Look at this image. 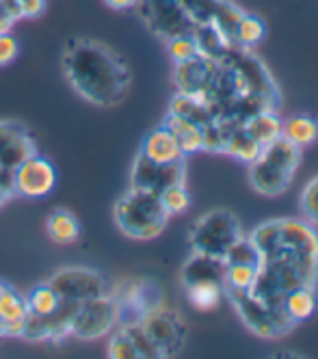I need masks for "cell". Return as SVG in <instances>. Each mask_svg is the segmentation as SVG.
<instances>
[{"label":"cell","mask_w":318,"mask_h":359,"mask_svg":"<svg viewBox=\"0 0 318 359\" xmlns=\"http://www.w3.org/2000/svg\"><path fill=\"white\" fill-rule=\"evenodd\" d=\"M249 238L260 251L256 281L247 292L275 316L297 327L284 312V299L295 288L318 290V232L307 221L273 219L258 225Z\"/></svg>","instance_id":"1"},{"label":"cell","mask_w":318,"mask_h":359,"mask_svg":"<svg viewBox=\"0 0 318 359\" xmlns=\"http://www.w3.org/2000/svg\"><path fill=\"white\" fill-rule=\"evenodd\" d=\"M61 67L67 85L85 102L100 109L121 104L132 85L126 61L115 50L93 39L69 41Z\"/></svg>","instance_id":"2"},{"label":"cell","mask_w":318,"mask_h":359,"mask_svg":"<svg viewBox=\"0 0 318 359\" xmlns=\"http://www.w3.org/2000/svg\"><path fill=\"white\" fill-rule=\"evenodd\" d=\"M113 219L126 238L147 243L158 238L167 229L169 212L163 206L161 195L130 187L115 201Z\"/></svg>","instance_id":"3"},{"label":"cell","mask_w":318,"mask_h":359,"mask_svg":"<svg viewBox=\"0 0 318 359\" xmlns=\"http://www.w3.org/2000/svg\"><path fill=\"white\" fill-rule=\"evenodd\" d=\"M301 165V147L284 137L267 143L249 163V182L264 197H279L293 184Z\"/></svg>","instance_id":"4"},{"label":"cell","mask_w":318,"mask_h":359,"mask_svg":"<svg viewBox=\"0 0 318 359\" xmlns=\"http://www.w3.org/2000/svg\"><path fill=\"white\" fill-rule=\"evenodd\" d=\"M243 227L230 210H210L195 221L189 232V245L195 253L210 255V258L223 260L227 249L241 238Z\"/></svg>","instance_id":"5"},{"label":"cell","mask_w":318,"mask_h":359,"mask_svg":"<svg viewBox=\"0 0 318 359\" xmlns=\"http://www.w3.org/2000/svg\"><path fill=\"white\" fill-rule=\"evenodd\" d=\"M119 325V305L115 294L104 292L100 297H93L89 301L78 303L76 314L72 320L69 338L91 342L100 340Z\"/></svg>","instance_id":"6"},{"label":"cell","mask_w":318,"mask_h":359,"mask_svg":"<svg viewBox=\"0 0 318 359\" xmlns=\"http://www.w3.org/2000/svg\"><path fill=\"white\" fill-rule=\"evenodd\" d=\"M139 325L143 327L147 338L158 348L163 359L173 357L184 348V342H187V325L180 320L175 312L167 310L165 305L143 314Z\"/></svg>","instance_id":"7"},{"label":"cell","mask_w":318,"mask_h":359,"mask_svg":"<svg viewBox=\"0 0 318 359\" xmlns=\"http://www.w3.org/2000/svg\"><path fill=\"white\" fill-rule=\"evenodd\" d=\"M48 284L57 290L61 301L67 303H83L109 292L106 279L89 266H63L48 279Z\"/></svg>","instance_id":"8"},{"label":"cell","mask_w":318,"mask_h":359,"mask_svg":"<svg viewBox=\"0 0 318 359\" xmlns=\"http://www.w3.org/2000/svg\"><path fill=\"white\" fill-rule=\"evenodd\" d=\"M180 7L193 24V29L199 24H215L236 46V29L245 13L241 7H236L230 0H180Z\"/></svg>","instance_id":"9"},{"label":"cell","mask_w":318,"mask_h":359,"mask_svg":"<svg viewBox=\"0 0 318 359\" xmlns=\"http://www.w3.org/2000/svg\"><path fill=\"white\" fill-rule=\"evenodd\" d=\"M137 9L145 27L165 41L175 35L193 33V24L184 15L180 0H139Z\"/></svg>","instance_id":"10"},{"label":"cell","mask_w":318,"mask_h":359,"mask_svg":"<svg viewBox=\"0 0 318 359\" xmlns=\"http://www.w3.org/2000/svg\"><path fill=\"white\" fill-rule=\"evenodd\" d=\"M35 151H39L37 141L20 121H0V180L13 182L15 169Z\"/></svg>","instance_id":"11"},{"label":"cell","mask_w":318,"mask_h":359,"mask_svg":"<svg viewBox=\"0 0 318 359\" xmlns=\"http://www.w3.org/2000/svg\"><path fill=\"white\" fill-rule=\"evenodd\" d=\"M184 182H187V161L161 165L145 158L143 154H137V158L130 169V187L152 191L156 195H161L165 189L173 184H184Z\"/></svg>","instance_id":"12"},{"label":"cell","mask_w":318,"mask_h":359,"mask_svg":"<svg viewBox=\"0 0 318 359\" xmlns=\"http://www.w3.org/2000/svg\"><path fill=\"white\" fill-rule=\"evenodd\" d=\"M55 184H57V169L39 151L31 154L13 173L15 197L20 195L26 199H39L55 191Z\"/></svg>","instance_id":"13"},{"label":"cell","mask_w":318,"mask_h":359,"mask_svg":"<svg viewBox=\"0 0 318 359\" xmlns=\"http://www.w3.org/2000/svg\"><path fill=\"white\" fill-rule=\"evenodd\" d=\"M78 303H67L61 301V305L55 312L48 316H37L29 314L26 316L24 333L22 338L29 342H50V344H59L61 340L69 338L72 331V320L76 314Z\"/></svg>","instance_id":"14"},{"label":"cell","mask_w":318,"mask_h":359,"mask_svg":"<svg viewBox=\"0 0 318 359\" xmlns=\"http://www.w3.org/2000/svg\"><path fill=\"white\" fill-rule=\"evenodd\" d=\"M219 61L217 59H208V57H193L189 61L175 63L173 69V83L178 93H187V95H195V97H204L212 76L217 72Z\"/></svg>","instance_id":"15"},{"label":"cell","mask_w":318,"mask_h":359,"mask_svg":"<svg viewBox=\"0 0 318 359\" xmlns=\"http://www.w3.org/2000/svg\"><path fill=\"white\" fill-rule=\"evenodd\" d=\"M219 126H221V135H223L221 154L232 156L236 161H243V163H251V161L258 158L262 145L245 130L243 123L219 119Z\"/></svg>","instance_id":"16"},{"label":"cell","mask_w":318,"mask_h":359,"mask_svg":"<svg viewBox=\"0 0 318 359\" xmlns=\"http://www.w3.org/2000/svg\"><path fill=\"white\" fill-rule=\"evenodd\" d=\"M139 154H143L145 158H150L154 163H161V165L187 161V156H184V151L180 149L175 137L167 130L163 123L145 135Z\"/></svg>","instance_id":"17"},{"label":"cell","mask_w":318,"mask_h":359,"mask_svg":"<svg viewBox=\"0 0 318 359\" xmlns=\"http://www.w3.org/2000/svg\"><path fill=\"white\" fill-rule=\"evenodd\" d=\"M167 113H173L178 117H184V119L197 123L201 130H206V128L215 126L219 121L217 113L212 111L208 102H204L201 97H195V95H187V93H175L169 102Z\"/></svg>","instance_id":"18"},{"label":"cell","mask_w":318,"mask_h":359,"mask_svg":"<svg viewBox=\"0 0 318 359\" xmlns=\"http://www.w3.org/2000/svg\"><path fill=\"white\" fill-rule=\"evenodd\" d=\"M223 273H225L223 260L193 251V255L182 269V284L191 286V284H201V281H217V284L223 286Z\"/></svg>","instance_id":"19"},{"label":"cell","mask_w":318,"mask_h":359,"mask_svg":"<svg viewBox=\"0 0 318 359\" xmlns=\"http://www.w3.org/2000/svg\"><path fill=\"white\" fill-rule=\"evenodd\" d=\"M46 232H48V238L52 243L65 247V245H74L78 238H81L83 227L72 210L57 208V210H52L46 219Z\"/></svg>","instance_id":"20"},{"label":"cell","mask_w":318,"mask_h":359,"mask_svg":"<svg viewBox=\"0 0 318 359\" xmlns=\"http://www.w3.org/2000/svg\"><path fill=\"white\" fill-rule=\"evenodd\" d=\"M163 126L175 137L180 149L184 151V156H191V154H197L204 149V130L197 123L184 117H178L173 113H167L163 119Z\"/></svg>","instance_id":"21"},{"label":"cell","mask_w":318,"mask_h":359,"mask_svg":"<svg viewBox=\"0 0 318 359\" xmlns=\"http://www.w3.org/2000/svg\"><path fill=\"white\" fill-rule=\"evenodd\" d=\"M284 312L295 325L310 320L318 312V290L310 286L295 288L284 299Z\"/></svg>","instance_id":"22"},{"label":"cell","mask_w":318,"mask_h":359,"mask_svg":"<svg viewBox=\"0 0 318 359\" xmlns=\"http://www.w3.org/2000/svg\"><path fill=\"white\" fill-rule=\"evenodd\" d=\"M281 137L299 145L301 149L314 145L318 141V119L307 113L288 117L286 121H281Z\"/></svg>","instance_id":"23"},{"label":"cell","mask_w":318,"mask_h":359,"mask_svg":"<svg viewBox=\"0 0 318 359\" xmlns=\"http://www.w3.org/2000/svg\"><path fill=\"white\" fill-rule=\"evenodd\" d=\"M193 39L197 43V50L201 57H208V59H221L227 50L234 46L219 27L215 24H199V27L193 29Z\"/></svg>","instance_id":"24"},{"label":"cell","mask_w":318,"mask_h":359,"mask_svg":"<svg viewBox=\"0 0 318 359\" xmlns=\"http://www.w3.org/2000/svg\"><path fill=\"white\" fill-rule=\"evenodd\" d=\"M243 128L262 147L275 141L277 137H281V119L273 111H260L251 115L249 119L243 121Z\"/></svg>","instance_id":"25"},{"label":"cell","mask_w":318,"mask_h":359,"mask_svg":"<svg viewBox=\"0 0 318 359\" xmlns=\"http://www.w3.org/2000/svg\"><path fill=\"white\" fill-rule=\"evenodd\" d=\"M187 290L189 303L195 307L197 312H212L217 310V305L223 297V286L217 281H201V284H191L184 286Z\"/></svg>","instance_id":"26"},{"label":"cell","mask_w":318,"mask_h":359,"mask_svg":"<svg viewBox=\"0 0 318 359\" xmlns=\"http://www.w3.org/2000/svg\"><path fill=\"white\" fill-rule=\"evenodd\" d=\"M24 299H26V310H29V314H37V316H48L61 305L57 290L52 288L48 281L33 286L29 292L24 294Z\"/></svg>","instance_id":"27"},{"label":"cell","mask_w":318,"mask_h":359,"mask_svg":"<svg viewBox=\"0 0 318 359\" xmlns=\"http://www.w3.org/2000/svg\"><path fill=\"white\" fill-rule=\"evenodd\" d=\"M264 37H267V24L256 13H243L241 22L236 29V46L241 48H253L258 46Z\"/></svg>","instance_id":"28"},{"label":"cell","mask_w":318,"mask_h":359,"mask_svg":"<svg viewBox=\"0 0 318 359\" xmlns=\"http://www.w3.org/2000/svg\"><path fill=\"white\" fill-rule=\"evenodd\" d=\"M29 316V310H26V299L20 290H15L13 286L5 284L3 292H0V320L5 323H15V320H24Z\"/></svg>","instance_id":"29"},{"label":"cell","mask_w":318,"mask_h":359,"mask_svg":"<svg viewBox=\"0 0 318 359\" xmlns=\"http://www.w3.org/2000/svg\"><path fill=\"white\" fill-rule=\"evenodd\" d=\"M258 266L251 264H225L223 290H249L256 281Z\"/></svg>","instance_id":"30"},{"label":"cell","mask_w":318,"mask_h":359,"mask_svg":"<svg viewBox=\"0 0 318 359\" xmlns=\"http://www.w3.org/2000/svg\"><path fill=\"white\" fill-rule=\"evenodd\" d=\"M106 355H109L111 359H141L135 342L130 340V336L119 325H117V331H111L109 346H106Z\"/></svg>","instance_id":"31"},{"label":"cell","mask_w":318,"mask_h":359,"mask_svg":"<svg viewBox=\"0 0 318 359\" xmlns=\"http://www.w3.org/2000/svg\"><path fill=\"white\" fill-rule=\"evenodd\" d=\"M161 201H163L165 210L169 212V217L187 212L191 208V193L187 189V182H184V184H173V187L165 189L161 193Z\"/></svg>","instance_id":"32"},{"label":"cell","mask_w":318,"mask_h":359,"mask_svg":"<svg viewBox=\"0 0 318 359\" xmlns=\"http://www.w3.org/2000/svg\"><path fill=\"white\" fill-rule=\"evenodd\" d=\"M299 208H301L303 219L318 229V175H314L303 187L301 197H299Z\"/></svg>","instance_id":"33"},{"label":"cell","mask_w":318,"mask_h":359,"mask_svg":"<svg viewBox=\"0 0 318 359\" xmlns=\"http://www.w3.org/2000/svg\"><path fill=\"white\" fill-rule=\"evenodd\" d=\"M165 43H167V53H169V57L173 59V63L189 61V59H193V57L199 55L197 43H195V39H193L191 33L175 35V37L167 39Z\"/></svg>","instance_id":"34"},{"label":"cell","mask_w":318,"mask_h":359,"mask_svg":"<svg viewBox=\"0 0 318 359\" xmlns=\"http://www.w3.org/2000/svg\"><path fill=\"white\" fill-rule=\"evenodd\" d=\"M20 55V43L13 33H0V69L11 65Z\"/></svg>","instance_id":"35"},{"label":"cell","mask_w":318,"mask_h":359,"mask_svg":"<svg viewBox=\"0 0 318 359\" xmlns=\"http://www.w3.org/2000/svg\"><path fill=\"white\" fill-rule=\"evenodd\" d=\"M18 20L22 18L15 0H0V33H9Z\"/></svg>","instance_id":"36"},{"label":"cell","mask_w":318,"mask_h":359,"mask_svg":"<svg viewBox=\"0 0 318 359\" xmlns=\"http://www.w3.org/2000/svg\"><path fill=\"white\" fill-rule=\"evenodd\" d=\"M15 3H18L22 20L39 18L46 11V0H15Z\"/></svg>","instance_id":"37"},{"label":"cell","mask_w":318,"mask_h":359,"mask_svg":"<svg viewBox=\"0 0 318 359\" xmlns=\"http://www.w3.org/2000/svg\"><path fill=\"white\" fill-rule=\"evenodd\" d=\"M104 5L113 11H132L137 9L139 0H104Z\"/></svg>","instance_id":"38"},{"label":"cell","mask_w":318,"mask_h":359,"mask_svg":"<svg viewBox=\"0 0 318 359\" xmlns=\"http://www.w3.org/2000/svg\"><path fill=\"white\" fill-rule=\"evenodd\" d=\"M15 197V187L13 182H7V180H0V208L9 203Z\"/></svg>","instance_id":"39"},{"label":"cell","mask_w":318,"mask_h":359,"mask_svg":"<svg viewBox=\"0 0 318 359\" xmlns=\"http://www.w3.org/2000/svg\"><path fill=\"white\" fill-rule=\"evenodd\" d=\"M0 338H5V325H3V320H0Z\"/></svg>","instance_id":"40"},{"label":"cell","mask_w":318,"mask_h":359,"mask_svg":"<svg viewBox=\"0 0 318 359\" xmlns=\"http://www.w3.org/2000/svg\"><path fill=\"white\" fill-rule=\"evenodd\" d=\"M3 286H5V281H0V292H3Z\"/></svg>","instance_id":"41"}]
</instances>
